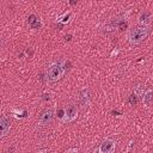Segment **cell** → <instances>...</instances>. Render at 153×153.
Returning a JSON list of instances; mask_svg holds the SVG:
<instances>
[{
	"instance_id": "obj_1",
	"label": "cell",
	"mask_w": 153,
	"mask_h": 153,
	"mask_svg": "<svg viewBox=\"0 0 153 153\" xmlns=\"http://www.w3.org/2000/svg\"><path fill=\"white\" fill-rule=\"evenodd\" d=\"M149 26L148 25H139L129 30L128 32V42L131 45H137L142 43L149 35Z\"/></svg>"
},
{
	"instance_id": "obj_2",
	"label": "cell",
	"mask_w": 153,
	"mask_h": 153,
	"mask_svg": "<svg viewBox=\"0 0 153 153\" xmlns=\"http://www.w3.org/2000/svg\"><path fill=\"white\" fill-rule=\"evenodd\" d=\"M65 71L66 69L61 63H59V62L51 63L47 69V80L50 82H55V81L60 80L63 76Z\"/></svg>"
},
{
	"instance_id": "obj_3",
	"label": "cell",
	"mask_w": 153,
	"mask_h": 153,
	"mask_svg": "<svg viewBox=\"0 0 153 153\" xmlns=\"http://www.w3.org/2000/svg\"><path fill=\"white\" fill-rule=\"evenodd\" d=\"M55 120V109L54 108H45L38 118V124L41 127H48L50 126Z\"/></svg>"
},
{
	"instance_id": "obj_4",
	"label": "cell",
	"mask_w": 153,
	"mask_h": 153,
	"mask_svg": "<svg viewBox=\"0 0 153 153\" xmlns=\"http://www.w3.org/2000/svg\"><path fill=\"white\" fill-rule=\"evenodd\" d=\"M78 117V108L74 104H68L67 108L65 109V116L62 118V122L65 123H71Z\"/></svg>"
},
{
	"instance_id": "obj_5",
	"label": "cell",
	"mask_w": 153,
	"mask_h": 153,
	"mask_svg": "<svg viewBox=\"0 0 153 153\" xmlns=\"http://www.w3.org/2000/svg\"><path fill=\"white\" fill-rule=\"evenodd\" d=\"M115 148H116V142L114 140H111V139H105L99 145L98 151L100 153H111V152L115 151Z\"/></svg>"
},
{
	"instance_id": "obj_6",
	"label": "cell",
	"mask_w": 153,
	"mask_h": 153,
	"mask_svg": "<svg viewBox=\"0 0 153 153\" xmlns=\"http://www.w3.org/2000/svg\"><path fill=\"white\" fill-rule=\"evenodd\" d=\"M90 100H91L90 90H88V87H84V88L80 91V97H79L80 106H81L82 109L87 108V106H88V104H90Z\"/></svg>"
},
{
	"instance_id": "obj_7",
	"label": "cell",
	"mask_w": 153,
	"mask_h": 153,
	"mask_svg": "<svg viewBox=\"0 0 153 153\" xmlns=\"http://www.w3.org/2000/svg\"><path fill=\"white\" fill-rule=\"evenodd\" d=\"M8 131H10V120L6 115H2L0 118V137L6 136Z\"/></svg>"
},
{
	"instance_id": "obj_8",
	"label": "cell",
	"mask_w": 153,
	"mask_h": 153,
	"mask_svg": "<svg viewBox=\"0 0 153 153\" xmlns=\"http://www.w3.org/2000/svg\"><path fill=\"white\" fill-rule=\"evenodd\" d=\"M152 19V13L149 11H142L137 18L139 25H148Z\"/></svg>"
},
{
	"instance_id": "obj_9",
	"label": "cell",
	"mask_w": 153,
	"mask_h": 153,
	"mask_svg": "<svg viewBox=\"0 0 153 153\" xmlns=\"http://www.w3.org/2000/svg\"><path fill=\"white\" fill-rule=\"evenodd\" d=\"M141 98H142V102L145 105H151L153 103V90H151V88L145 90Z\"/></svg>"
},
{
	"instance_id": "obj_10",
	"label": "cell",
	"mask_w": 153,
	"mask_h": 153,
	"mask_svg": "<svg viewBox=\"0 0 153 153\" xmlns=\"http://www.w3.org/2000/svg\"><path fill=\"white\" fill-rule=\"evenodd\" d=\"M29 25H30V27H31V29L36 30V29H39V27H41L42 23H41L39 18H38L37 16L31 14V16L29 17Z\"/></svg>"
},
{
	"instance_id": "obj_11",
	"label": "cell",
	"mask_w": 153,
	"mask_h": 153,
	"mask_svg": "<svg viewBox=\"0 0 153 153\" xmlns=\"http://www.w3.org/2000/svg\"><path fill=\"white\" fill-rule=\"evenodd\" d=\"M71 18H72V13L68 12V13H66L65 16L59 17V18H57V22H60V23H62V24H66V23H68V22L71 20Z\"/></svg>"
},
{
	"instance_id": "obj_12",
	"label": "cell",
	"mask_w": 153,
	"mask_h": 153,
	"mask_svg": "<svg viewBox=\"0 0 153 153\" xmlns=\"http://www.w3.org/2000/svg\"><path fill=\"white\" fill-rule=\"evenodd\" d=\"M143 92H145V85H137L136 88H135V91H134V93H135L137 97H139V96L142 97Z\"/></svg>"
},
{
	"instance_id": "obj_13",
	"label": "cell",
	"mask_w": 153,
	"mask_h": 153,
	"mask_svg": "<svg viewBox=\"0 0 153 153\" xmlns=\"http://www.w3.org/2000/svg\"><path fill=\"white\" fill-rule=\"evenodd\" d=\"M129 103H130V105H135V104L137 103V96H136L135 93H133V94L129 97Z\"/></svg>"
},
{
	"instance_id": "obj_14",
	"label": "cell",
	"mask_w": 153,
	"mask_h": 153,
	"mask_svg": "<svg viewBox=\"0 0 153 153\" xmlns=\"http://www.w3.org/2000/svg\"><path fill=\"white\" fill-rule=\"evenodd\" d=\"M76 2H78V0H68V4H69L71 6H74Z\"/></svg>"
},
{
	"instance_id": "obj_15",
	"label": "cell",
	"mask_w": 153,
	"mask_h": 153,
	"mask_svg": "<svg viewBox=\"0 0 153 153\" xmlns=\"http://www.w3.org/2000/svg\"><path fill=\"white\" fill-rule=\"evenodd\" d=\"M49 96H50L49 93H43V99H45V100L48 99V100H49V99H50V97H49Z\"/></svg>"
},
{
	"instance_id": "obj_16",
	"label": "cell",
	"mask_w": 153,
	"mask_h": 153,
	"mask_svg": "<svg viewBox=\"0 0 153 153\" xmlns=\"http://www.w3.org/2000/svg\"><path fill=\"white\" fill-rule=\"evenodd\" d=\"M67 152H78V149H76V148H71V149H68Z\"/></svg>"
}]
</instances>
